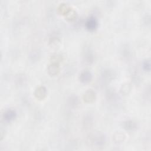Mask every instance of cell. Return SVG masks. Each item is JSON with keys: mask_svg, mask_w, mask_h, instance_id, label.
<instances>
[{"mask_svg": "<svg viewBox=\"0 0 151 151\" xmlns=\"http://www.w3.org/2000/svg\"><path fill=\"white\" fill-rule=\"evenodd\" d=\"M105 135L100 132L91 133L88 137V142L93 147L96 148L103 147L106 143Z\"/></svg>", "mask_w": 151, "mask_h": 151, "instance_id": "obj_1", "label": "cell"}, {"mask_svg": "<svg viewBox=\"0 0 151 151\" xmlns=\"http://www.w3.org/2000/svg\"><path fill=\"white\" fill-rule=\"evenodd\" d=\"M115 77L116 73L113 69L109 68H105L101 70V79L105 82H108L112 80Z\"/></svg>", "mask_w": 151, "mask_h": 151, "instance_id": "obj_2", "label": "cell"}, {"mask_svg": "<svg viewBox=\"0 0 151 151\" xmlns=\"http://www.w3.org/2000/svg\"><path fill=\"white\" fill-rule=\"evenodd\" d=\"M83 58L84 62L87 64H91L94 61V54L92 50L89 47H85L83 52Z\"/></svg>", "mask_w": 151, "mask_h": 151, "instance_id": "obj_3", "label": "cell"}, {"mask_svg": "<svg viewBox=\"0 0 151 151\" xmlns=\"http://www.w3.org/2000/svg\"><path fill=\"white\" fill-rule=\"evenodd\" d=\"M86 27L89 31H94L98 26V21L96 17L91 15L88 17L85 22Z\"/></svg>", "mask_w": 151, "mask_h": 151, "instance_id": "obj_4", "label": "cell"}, {"mask_svg": "<svg viewBox=\"0 0 151 151\" xmlns=\"http://www.w3.org/2000/svg\"><path fill=\"white\" fill-rule=\"evenodd\" d=\"M17 116V112L15 110L9 109L4 111L2 113V118L5 122H9L13 120Z\"/></svg>", "mask_w": 151, "mask_h": 151, "instance_id": "obj_5", "label": "cell"}, {"mask_svg": "<svg viewBox=\"0 0 151 151\" xmlns=\"http://www.w3.org/2000/svg\"><path fill=\"white\" fill-rule=\"evenodd\" d=\"M122 126L126 130L133 131L137 129L138 124L136 121L129 119L122 122Z\"/></svg>", "mask_w": 151, "mask_h": 151, "instance_id": "obj_6", "label": "cell"}, {"mask_svg": "<svg viewBox=\"0 0 151 151\" xmlns=\"http://www.w3.org/2000/svg\"><path fill=\"white\" fill-rule=\"evenodd\" d=\"M93 78V75L89 70H83L79 75V80L83 83H87L91 81Z\"/></svg>", "mask_w": 151, "mask_h": 151, "instance_id": "obj_7", "label": "cell"}, {"mask_svg": "<svg viewBox=\"0 0 151 151\" xmlns=\"http://www.w3.org/2000/svg\"><path fill=\"white\" fill-rule=\"evenodd\" d=\"M47 94V89L45 86H41L38 87L34 92L35 97L39 100L43 99Z\"/></svg>", "mask_w": 151, "mask_h": 151, "instance_id": "obj_8", "label": "cell"}, {"mask_svg": "<svg viewBox=\"0 0 151 151\" xmlns=\"http://www.w3.org/2000/svg\"><path fill=\"white\" fill-rule=\"evenodd\" d=\"M96 93L91 89H89L86 91L83 96V99L84 101L87 103H91L96 99Z\"/></svg>", "mask_w": 151, "mask_h": 151, "instance_id": "obj_9", "label": "cell"}, {"mask_svg": "<svg viewBox=\"0 0 151 151\" xmlns=\"http://www.w3.org/2000/svg\"><path fill=\"white\" fill-rule=\"evenodd\" d=\"M60 71V65L57 62H52L48 67V73L51 76H55Z\"/></svg>", "mask_w": 151, "mask_h": 151, "instance_id": "obj_10", "label": "cell"}, {"mask_svg": "<svg viewBox=\"0 0 151 151\" xmlns=\"http://www.w3.org/2000/svg\"><path fill=\"white\" fill-rule=\"evenodd\" d=\"M106 96L109 101H115L119 99L116 92L113 89H108L106 93Z\"/></svg>", "mask_w": 151, "mask_h": 151, "instance_id": "obj_11", "label": "cell"}, {"mask_svg": "<svg viewBox=\"0 0 151 151\" xmlns=\"http://www.w3.org/2000/svg\"><path fill=\"white\" fill-rule=\"evenodd\" d=\"M120 54L125 59H129L131 57L132 51L130 48L127 45H124L121 48Z\"/></svg>", "mask_w": 151, "mask_h": 151, "instance_id": "obj_12", "label": "cell"}, {"mask_svg": "<svg viewBox=\"0 0 151 151\" xmlns=\"http://www.w3.org/2000/svg\"><path fill=\"white\" fill-rule=\"evenodd\" d=\"M68 104L70 107L74 108L79 104V99L77 96L71 95L68 98Z\"/></svg>", "mask_w": 151, "mask_h": 151, "instance_id": "obj_13", "label": "cell"}, {"mask_svg": "<svg viewBox=\"0 0 151 151\" xmlns=\"http://www.w3.org/2000/svg\"><path fill=\"white\" fill-rule=\"evenodd\" d=\"M71 9V8H70V6H68L67 4H66L65 3H61L59 5L58 7V11L64 15H67Z\"/></svg>", "mask_w": 151, "mask_h": 151, "instance_id": "obj_14", "label": "cell"}, {"mask_svg": "<svg viewBox=\"0 0 151 151\" xmlns=\"http://www.w3.org/2000/svg\"><path fill=\"white\" fill-rule=\"evenodd\" d=\"M83 126L85 128L88 129L90 128L93 124V117L90 114H86L84 118L83 121Z\"/></svg>", "mask_w": 151, "mask_h": 151, "instance_id": "obj_15", "label": "cell"}, {"mask_svg": "<svg viewBox=\"0 0 151 151\" xmlns=\"http://www.w3.org/2000/svg\"><path fill=\"white\" fill-rule=\"evenodd\" d=\"M40 57V52L38 50H33L32 52H30L29 58L31 61H36L38 60Z\"/></svg>", "mask_w": 151, "mask_h": 151, "instance_id": "obj_16", "label": "cell"}, {"mask_svg": "<svg viewBox=\"0 0 151 151\" xmlns=\"http://www.w3.org/2000/svg\"><path fill=\"white\" fill-rule=\"evenodd\" d=\"M26 81V77L25 76L22 74H19L18 76H17L15 78V82L18 85H22L24 84L25 81Z\"/></svg>", "mask_w": 151, "mask_h": 151, "instance_id": "obj_17", "label": "cell"}, {"mask_svg": "<svg viewBox=\"0 0 151 151\" xmlns=\"http://www.w3.org/2000/svg\"><path fill=\"white\" fill-rule=\"evenodd\" d=\"M142 67L144 70L146 71H149L150 70V61L149 60H145L143 61L142 64Z\"/></svg>", "mask_w": 151, "mask_h": 151, "instance_id": "obj_18", "label": "cell"}, {"mask_svg": "<svg viewBox=\"0 0 151 151\" xmlns=\"http://www.w3.org/2000/svg\"><path fill=\"white\" fill-rule=\"evenodd\" d=\"M76 17V12L73 10V9H71L70 11L66 15V18L68 19L71 20V19H74Z\"/></svg>", "mask_w": 151, "mask_h": 151, "instance_id": "obj_19", "label": "cell"}, {"mask_svg": "<svg viewBox=\"0 0 151 151\" xmlns=\"http://www.w3.org/2000/svg\"><path fill=\"white\" fill-rule=\"evenodd\" d=\"M143 22L146 25H150V17L149 14L146 15L143 18Z\"/></svg>", "mask_w": 151, "mask_h": 151, "instance_id": "obj_20", "label": "cell"}, {"mask_svg": "<svg viewBox=\"0 0 151 151\" xmlns=\"http://www.w3.org/2000/svg\"><path fill=\"white\" fill-rule=\"evenodd\" d=\"M122 87H123V89H121V91H122V93H125V94L127 93V91H129L130 89L129 84L124 85L123 86H122Z\"/></svg>", "mask_w": 151, "mask_h": 151, "instance_id": "obj_21", "label": "cell"}]
</instances>
